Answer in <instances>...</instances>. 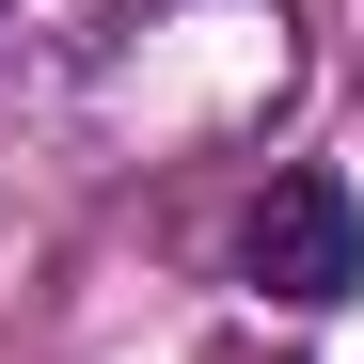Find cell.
I'll list each match as a JSON object with an SVG mask.
<instances>
[{"mask_svg":"<svg viewBox=\"0 0 364 364\" xmlns=\"http://www.w3.org/2000/svg\"><path fill=\"white\" fill-rule=\"evenodd\" d=\"M0 16H16V0H0Z\"/></svg>","mask_w":364,"mask_h":364,"instance_id":"2","label":"cell"},{"mask_svg":"<svg viewBox=\"0 0 364 364\" xmlns=\"http://www.w3.org/2000/svg\"><path fill=\"white\" fill-rule=\"evenodd\" d=\"M237 285L285 301V317H333V301L364 285V206H348L333 159H285L269 191H254V222H237Z\"/></svg>","mask_w":364,"mask_h":364,"instance_id":"1","label":"cell"}]
</instances>
